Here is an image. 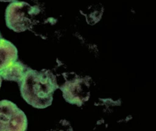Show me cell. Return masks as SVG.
I'll return each instance as SVG.
<instances>
[{
	"label": "cell",
	"mask_w": 156,
	"mask_h": 131,
	"mask_svg": "<svg viewBox=\"0 0 156 131\" xmlns=\"http://www.w3.org/2000/svg\"><path fill=\"white\" fill-rule=\"evenodd\" d=\"M28 120L24 112L10 101H0V131H26Z\"/></svg>",
	"instance_id": "3"
},
{
	"label": "cell",
	"mask_w": 156,
	"mask_h": 131,
	"mask_svg": "<svg viewBox=\"0 0 156 131\" xmlns=\"http://www.w3.org/2000/svg\"><path fill=\"white\" fill-rule=\"evenodd\" d=\"M29 66L21 62H15L11 65L0 72L2 78L5 80L13 81L20 84Z\"/></svg>",
	"instance_id": "5"
},
{
	"label": "cell",
	"mask_w": 156,
	"mask_h": 131,
	"mask_svg": "<svg viewBox=\"0 0 156 131\" xmlns=\"http://www.w3.org/2000/svg\"><path fill=\"white\" fill-rule=\"evenodd\" d=\"M18 51L11 42L4 39L0 32V72L17 61Z\"/></svg>",
	"instance_id": "4"
},
{
	"label": "cell",
	"mask_w": 156,
	"mask_h": 131,
	"mask_svg": "<svg viewBox=\"0 0 156 131\" xmlns=\"http://www.w3.org/2000/svg\"><path fill=\"white\" fill-rule=\"evenodd\" d=\"M41 9L24 2L12 1L6 8L5 20L8 28L16 32H25L32 28L34 18Z\"/></svg>",
	"instance_id": "2"
},
{
	"label": "cell",
	"mask_w": 156,
	"mask_h": 131,
	"mask_svg": "<svg viewBox=\"0 0 156 131\" xmlns=\"http://www.w3.org/2000/svg\"><path fill=\"white\" fill-rule=\"evenodd\" d=\"M2 81V78L1 76V75H0V88H1V87Z\"/></svg>",
	"instance_id": "7"
},
{
	"label": "cell",
	"mask_w": 156,
	"mask_h": 131,
	"mask_svg": "<svg viewBox=\"0 0 156 131\" xmlns=\"http://www.w3.org/2000/svg\"><path fill=\"white\" fill-rule=\"evenodd\" d=\"M19 86L23 98L38 109L51 105L53 94L58 88L55 76L50 70L38 71L30 67Z\"/></svg>",
	"instance_id": "1"
},
{
	"label": "cell",
	"mask_w": 156,
	"mask_h": 131,
	"mask_svg": "<svg viewBox=\"0 0 156 131\" xmlns=\"http://www.w3.org/2000/svg\"><path fill=\"white\" fill-rule=\"evenodd\" d=\"M64 131L62 129H60V128H55V129H51V130H49V131Z\"/></svg>",
	"instance_id": "6"
}]
</instances>
